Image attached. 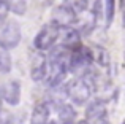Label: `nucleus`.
Masks as SVG:
<instances>
[{
    "label": "nucleus",
    "mask_w": 125,
    "mask_h": 124,
    "mask_svg": "<svg viewBox=\"0 0 125 124\" xmlns=\"http://www.w3.org/2000/svg\"><path fill=\"white\" fill-rule=\"evenodd\" d=\"M70 6L74 10L76 14H79V13H83V11H85V10L89 8V2L87 0H71Z\"/></svg>",
    "instance_id": "4468645a"
},
{
    "label": "nucleus",
    "mask_w": 125,
    "mask_h": 124,
    "mask_svg": "<svg viewBox=\"0 0 125 124\" xmlns=\"http://www.w3.org/2000/svg\"><path fill=\"white\" fill-rule=\"evenodd\" d=\"M125 6V0H120V8H124Z\"/></svg>",
    "instance_id": "a211bd4d"
},
{
    "label": "nucleus",
    "mask_w": 125,
    "mask_h": 124,
    "mask_svg": "<svg viewBox=\"0 0 125 124\" xmlns=\"http://www.w3.org/2000/svg\"><path fill=\"white\" fill-rule=\"evenodd\" d=\"M85 123L87 124H109L108 108L103 100H94L85 108Z\"/></svg>",
    "instance_id": "423d86ee"
},
{
    "label": "nucleus",
    "mask_w": 125,
    "mask_h": 124,
    "mask_svg": "<svg viewBox=\"0 0 125 124\" xmlns=\"http://www.w3.org/2000/svg\"><path fill=\"white\" fill-rule=\"evenodd\" d=\"M8 11H10V8H8V3H6V0H0V22L6 19Z\"/></svg>",
    "instance_id": "dca6fc26"
},
{
    "label": "nucleus",
    "mask_w": 125,
    "mask_h": 124,
    "mask_svg": "<svg viewBox=\"0 0 125 124\" xmlns=\"http://www.w3.org/2000/svg\"><path fill=\"white\" fill-rule=\"evenodd\" d=\"M55 110H57V116L60 118L62 123H71L76 118L74 108L71 105H68V103H60V105L55 107Z\"/></svg>",
    "instance_id": "9d476101"
},
{
    "label": "nucleus",
    "mask_w": 125,
    "mask_h": 124,
    "mask_svg": "<svg viewBox=\"0 0 125 124\" xmlns=\"http://www.w3.org/2000/svg\"><path fill=\"white\" fill-rule=\"evenodd\" d=\"M122 25H124V29H125V6L122 8Z\"/></svg>",
    "instance_id": "f3484780"
},
{
    "label": "nucleus",
    "mask_w": 125,
    "mask_h": 124,
    "mask_svg": "<svg viewBox=\"0 0 125 124\" xmlns=\"http://www.w3.org/2000/svg\"><path fill=\"white\" fill-rule=\"evenodd\" d=\"M10 11H13L18 16H24L27 11V2L25 0H6Z\"/></svg>",
    "instance_id": "f8f14e48"
},
{
    "label": "nucleus",
    "mask_w": 125,
    "mask_h": 124,
    "mask_svg": "<svg viewBox=\"0 0 125 124\" xmlns=\"http://www.w3.org/2000/svg\"><path fill=\"white\" fill-rule=\"evenodd\" d=\"M2 102H3V99H2V96H0V112H2Z\"/></svg>",
    "instance_id": "6ab92c4d"
},
{
    "label": "nucleus",
    "mask_w": 125,
    "mask_h": 124,
    "mask_svg": "<svg viewBox=\"0 0 125 124\" xmlns=\"http://www.w3.org/2000/svg\"><path fill=\"white\" fill-rule=\"evenodd\" d=\"M0 124H14L11 113L6 112V110H2L0 112Z\"/></svg>",
    "instance_id": "2eb2a0df"
},
{
    "label": "nucleus",
    "mask_w": 125,
    "mask_h": 124,
    "mask_svg": "<svg viewBox=\"0 0 125 124\" xmlns=\"http://www.w3.org/2000/svg\"><path fill=\"white\" fill-rule=\"evenodd\" d=\"M65 91H67V97L71 100V103L79 107L89 102L92 91H94V84H92V81H89V78L78 76L65 86Z\"/></svg>",
    "instance_id": "f257e3e1"
},
{
    "label": "nucleus",
    "mask_w": 125,
    "mask_h": 124,
    "mask_svg": "<svg viewBox=\"0 0 125 124\" xmlns=\"http://www.w3.org/2000/svg\"><path fill=\"white\" fill-rule=\"evenodd\" d=\"M0 96L8 105H18L21 102V84H19V81L11 80L3 83L0 87Z\"/></svg>",
    "instance_id": "0eeeda50"
},
{
    "label": "nucleus",
    "mask_w": 125,
    "mask_h": 124,
    "mask_svg": "<svg viewBox=\"0 0 125 124\" xmlns=\"http://www.w3.org/2000/svg\"><path fill=\"white\" fill-rule=\"evenodd\" d=\"M46 72H48V56L38 51L30 64V76L33 81L38 83V81L46 80Z\"/></svg>",
    "instance_id": "6e6552de"
},
{
    "label": "nucleus",
    "mask_w": 125,
    "mask_h": 124,
    "mask_svg": "<svg viewBox=\"0 0 125 124\" xmlns=\"http://www.w3.org/2000/svg\"><path fill=\"white\" fill-rule=\"evenodd\" d=\"M122 124H125V121H124V123H122Z\"/></svg>",
    "instance_id": "412c9836"
},
{
    "label": "nucleus",
    "mask_w": 125,
    "mask_h": 124,
    "mask_svg": "<svg viewBox=\"0 0 125 124\" xmlns=\"http://www.w3.org/2000/svg\"><path fill=\"white\" fill-rule=\"evenodd\" d=\"M116 13V0H104V24L106 27H111Z\"/></svg>",
    "instance_id": "ddd939ff"
},
{
    "label": "nucleus",
    "mask_w": 125,
    "mask_h": 124,
    "mask_svg": "<svg viewBox=\"0 0 125 124\" xmlns=\"http://www.w3.org/2000/svg\"><path fill=\"white\" fill-rule=\"evenodd\" d=\"M59 37H60V29L55 24H52V22H48L37 34V37L33 40V45L38 51H48L52 46H55Z\"/></svg>",
    "instance_id": "20e7f679"
},
{
    "label": "nucleus",
    "mask_w": 125,
    "mask_h": 124,
    "mask_svg": "<svg viewBox=\"0 0 125 124\" xmlns=\"http://www.w3.org/2000/svg\"><path fill=\"white\" fill-rule=\"evenodd\" d=\"M21 41V27L14 19H5L0 22V46L13 50Z\"/></svg>",
    "instance_id": "7ed1b4c3"
},
{
    "label": "nucleus",
    "mask_w": 125,
    "mask_h": 124,
    "mask_svg": "<svg viewBox=\"0 0 125 124\" xmlns=\"http://www.w3.org/2000/svg\"><path fill=\"white\" fill-rule=\"evenodd\" d=\"M51 22L59 29H70L78 22V14L70 5H59L51 13Z\"/></svg>",
    "instance_id": "39448f33"
},
{
    "label": "nucleus",
    "mask_w": 125,
    "mask_h": 124,
    "mask_svg": "<svg viewBox=\"0 0 125 124\" xmlns=\"http://www.w3.org/2000/svg\"><path fill=\"white\" fill-rule=\"evenodd\" d=\"M62 46L65 48V50H68L71 53V51L78 50V48L81 46V34L78 29H67L65 30V35L63 38H62Z\"/></svg>",
    "instance_id": "1a4fd4ad"
},
{
    "label": "nucleus",
    "mask_w": 125,
    "mask_h": 124,
    "mask_svg": "<svg viewBox=\"0 0 125 124\" xmlns=\"http://www.w3.org/2000/svg\"><path fill=\"white\" fill-rule=\"evenodd\" d=\"M94 64V53L87 46L81 45L78 50L71 51L68 57V72L79 76H85L90 73V67Z\"/></svg>",
    "instance_id": "f03ea898"
},
{
    "label": "nucleus",
    "mask_w": 125,
    "mask_h": 124,
    "mask_svg": "<svg viewBox=\"0 0 125 124\" xmlns=\"http://www.w3.org/2000/svg\"><path fill=\"white\" fill-rule=\"evenodd\" d=\"M13 62H11V56H10L8 50L0 46V73H8L11 72Z\"/></svg>",
    "instance_id": "9b49d317"
},
{
    "label": "nucleus",
    "mask_w": 125,
    "mask_h": 124,
    "mask_svg": "<svg viewBox=\"0 0 125 124\" xmlns=\"http://www.w3.org/2000/svg\"><path fill=\"white\" fill-rule=\"evenodd\" d=\"M62 124H76L74 121H71V123H62Z\"/></svg>",
    "instance_id": "aec40b11"
}]
</instances>
